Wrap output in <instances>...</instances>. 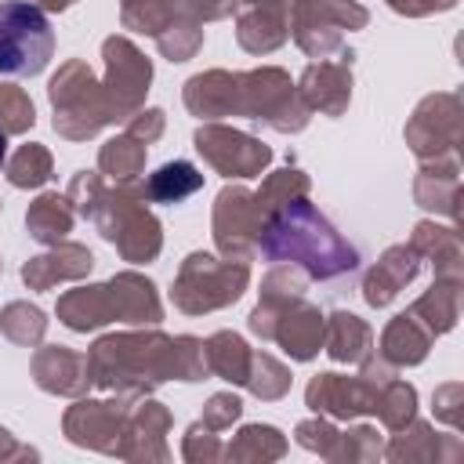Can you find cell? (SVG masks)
<instances>
[{
	"label": "cell",
	"mask_w": 464,
	"mask_h": 464,
	"mask_svg": "<svg viewBox=\"0 0 464 464\" xmlns=\"http://www.w3.org/2000/svg\"><path fill=\"white\" fill-rule=\"evenodd\" d=\"M91 384L112 395L141 399L156 392L163 381H207L203 341L192 334H163L156 326L141 330H116L98 337L87 348Z\"/></svg>",
	"instance_id": "obj_1"
},
{
	"label": "cell",
	"mask_w": 464,
	"mask_h": 464,
	"mask_svg": "<svg viewBox=\"0 0 464 464\" xmlns=\"http://www.w3.org/2000/svg\"><path fill=\"white\" fill-rule=\"evenodd\" d=\"M257 254L272 265H294L308 279H341L359 268L355 243H348L308 196H294L265 214Z\"/></svg>",
	"instance_id": "obj_2"
},
{
	"label": "cell",
	"mask_w": 464,
	"mask_h": 464,
	"mask_svg": "<svg viewBox=\"0 0 464 464\" xmlns=\"http://www.w3.org/2000/svg\"><path fill=\"white\" fill-rule=\"evenodd\" d=\"M72 210L87 218L123 261L149 265L163 250V228L134 185H105L98 170H76L65 188Z\"/></svg>",
	"instance_id": "obj_3"
},
{
	"label": "cell",
	"mask_w": 464,
	"mask_h": 464,
	"mask_svg": "<svg viewBox=\"0 0 464 464\" xmlns=\"http://www.w3.org/2000/svg\"><path fill=\"white\" fill-rule=\"evenodd\" d=\"M308 276L294 265H272L261 279V297L246 315L250 334L261 341H276L290 359L308 362L323 352V326L326 315L304 297Z\"/></svg>",
	"instance_id": "obj_4"
},
{
	"label": "cell",
	"mask_w": 464,
	"mask_h": 464,
	"mask_svg": "<svg viewBox=\"0 0 464 464\" xmlns=\"http://www.w3.org/2000/svg\"><path fill=\"white\" fill-rule=\"evenodd\" d=\"M228 116H246L250 123L272 127L279 134H301L308 127V120H312L308 105L297 94V83L279 65L232 72Z\"/></svg>",
	"instance_id": "obj_5"
},
{
	"label": "cell",
	"mask_w": 464,
	"mask_h": 464,
	"mask_svg": "<svg viewBox=\"0 0 464 464\" xmlns=\"http://www.w3.org/2000/svg\"><path fill=\"white\" fill-rule=\"evenodd\" d=\"M47 102L54 109V130L65 141H87L116 123L109 94L83 58H69L47 83Z\"/></svg>",
	"instance_id": "obj_6"
},
{
	"label": "cell",
	"mask_w": 464,
	"mask_h": 464,
	"mask_svg": "<svg viewBox=\"0 0 464 464\" xmlns=\"http://www.w3.org/2000/svg\"><path fill=\"white\" fill-rule=\"evenodd\" d=\"M250 286V265L232 257H214L207 250H192L170 286V301L185 315H207L228 308Z\"/></svg>",
	"instance_id": "obj_7"
},
{
	"label": "cell",
	"mask_w": 464,
	"mask_h": 464,
	"mask_svg": "<svg viewBox=\"0 0 464 464\" xmlns=\"http://www.w3.org/2000/svg\"><path fill=\"white\" fill-rule=\"evenodd\" d=\"M395 377V370L377 359V352L370 359L359 362V373H315L304 388V406L312 413H323L330 420H355V417H381L384 406V392L388 381Z\"/></svg>",
	"instance_id": "obj_8"
},
{
	"label": "cell",
	"mask_w": 464,
	"mask_h": 464,
	"mask_svg": "<svg viewBox=\"0 0 464 464\" xmlns=\"http://www.w3.org/2000/svg\"><path fill=\"white\" fill-rule=\"evenodd\" d=\"M54 54V29L47 11L29 0L0 4V76L29 80L47 69Z\"/></svg>",
	"instance_id": "obj_9"
},
{
	"label": "cell",
	"mask_w": 464,
	"mask_h": 464,
	"mask_svg": "<svg viewBox=\"0 0 464 464\" xmlns=\"http://www.w3.org/2000/svg\"><path fill=\"white\" fill-rule=\"evenodd\" d=\"M370 11L359 0H294L290 36L308 58H334L344 47V33L366 29Z\"/></svg>",
	"instance_id": "obj_10"
},
{
	"label": "cell",
	"mask_w": 464,
	"mask_h": 464,
	"mask_svg": "<svg viewBox=\"0 0 464 464\" xmlns=\"http://www.w3.org/2000/svg\"><path fill=\"white\" fill-rule=\"evenodd\" d=\"M402 138H406L410 152L420 163L460 156V141H464V105H460V94L457 91H435V94L420 98L413 116L406 120Z\"/></svg>",
	"instance_id": "obj_11"
},
{
	"label": "cell",
	"mask_w": 464,
	"mask_h": 464,
	"mask_svg": "<svg viewBox=\"0 0 464 464\" xmlns=\"http://www.w3.org/2000/svg\"><path fill=\"white\" fill-rule=\"evenodd\" d=\"M102 58H105L102 87L109 94L116 123H127L145 105V94L152 83V62L141 54V47L130 36H120V33L102 40Z\"/></svg>",
	"instance_id": "obj_12"
},
{
	"label": "cell",
	"mask_w": 464,
	"mask_h": 464,
	"mask_svg": "<svg viewBox=\"0 0 464 464\" xmlns=\"http://www.w3.org/2000/svg\"><path fill=\"white\" fill-rule=\"evenodd\" d=\"M192 145L221 178L250 181V178H261L272 163V149L261 138H254L246 130H236L221 120L199 123L196 134H192Z\"/></svg>",
	"instance_id": "obj_13"
},
{
	"label": "cell",
	"mask_w": 464,
	"mask_h": 464,
	"mask_svg": "<svg viewBox=\"0 0 464 464\" xmlns=\"http://www.w3.org/2000/svg\"><path fill=\"white\" fill-rule=\"evenodd\" d=\"M261 225H265V214L246 185H225L218 192L214 214H210V232H214V246L221 257H232V261L257 257Z\"/></svg>",
	"instance_id": "obj_14"
},
{
	"label": "cell",
	"mask_w": 464,
	"mask_h": 464,
	"mask_svg": "<svg viewBox=\"0 0 464 464\" xmlns=\"http://www.w3.org/2000/svg\"><path fill=\"white\" fill-rule=\"evenodd\" d=\"M134 399L130 395H112L109 399H76L65 417H62V431L72 446H83V450H94V453H105V457H116V446L123 439V428H127V413H130Z\"/></svg>",
	"instance_id": "obj_15"
},
{
	"label": "cell",
	"mask_w": 464,
	"mask_h": 464,
	"mask_svg": "<svg viewBox=\"0 0 464 464\" xmlns=\"http://www.w3.org/2000/svg\"><path fill=\"white\" fill-rule=\"evenodd\" d=\"M236 11V0H120V22L130 33L160 36L174 25H203Z\"/></svg>",
	"instance_id": "obj_16"
},
{
	"label": "cell",
	"mask_w": 464,
	"mask_h": 464,
	"mask_svg": "<svg viewBox=\"0 0 464 464\" xmlns=\"http://www.w3.org/2000/svg\"><path fill=\"white\" fill-rule=\"evenodd\" d=\"M352 62L355 51L341 47L337 58H315L301 80H297V94L308 105V112H323V116H341L352 102Z\"/></svg>",
	"instance_id": "obj_17"
},
{
	"label": "cell",
	"mask_w": 464,
	"mask_h": 464,
	"mask_svg": "<svg viewBox=\"0 0 464 464\" xmlns=\"http://www.w3.org/2000/svg\"><path fill=\"white\" fill-rule=\"evenodd\" d=\"M236 44L246 54H272L290 40V0H236Z\"/></svg>",
	"instance_id": "obj_18"
},
{
	"label": "cell",
	"mask_w": 464,
	"mask_h": 464,
	"mask_svg": "<svg viewBox=\"0 0 464 464\" xmlns=\"http://www.w3.org/2000/svg\"><path fill=\"white\" fill-rule=\"evenodd\" d=\"M167 431H170V410L149 395L134 399L130 413H127V428L123 439L116 446L120 460H167L170 446H167Z\"/></svg>",
	"instance_id": "obj_19"
},
{
	"label": "cell",
	"mask_w": 464,
	"mask_h": 464,
	"mask_svg": "<svg viewBox=\"0 0 464 464\" xmlns=\"http://www.w3.org/2000/svg\"><path fill=\"white\" fill-rule=\"evenodd\" d=\"M29 373L36 381L40 392L47 395H62V399H80L91 388V370H87V355L65 344H36Z\"/></svg>",
	"instance_id": "obj_20"
},
{
	"label": "cell",
	"mask_w": 464,
	"mask_h": 464,
	"mask_svg": "<svg viewBox=\"0 0 464 464\" xmlns=\"http://www.w3.org/2000/svg\"><path fill=\"white\" fill-rule=\"evenodd\" d=\"M91 268H94V254L83 243L62 239V243H51L44 254H36V257H29L22 265V283L29 290H51L58 283H80V279H87Z\"/></svg>",
	"instance_id": "obj_21"
},
{
	"label": "cell",
	"mask_w": 464,
	"mask_h": 464,
	"mask_svg": "<svg viewBox=\"0 0 464 464\" xmlns=\"http://www.w3.org/2000/svg\"><path fill=\"white\" fill-rule=\"evenodd\" d=\"M417 272H420V257H417V250H413L410 243L388 246V250L370 265V272L362 276V301H366L370 308L392 304V301L417 279Z\"/></svg>",
	"instance_id": "obj_22"
},
{
	"label": "cell",
	"mask_w": 464,
	"mask_h": 464,
	"mask_svg": "<svg viewBox=\"0 0 464 464\" xmlns=\"http://www.w3.org/2000/svg\"><path fill=\"white\" fill-rule=\"evenodd\" d=\"M58 323H65L76 334H91L105 323H120V308H116V290L112 283H87L76 290H65L58 297Z\"/></svg>",
	"instance_id": "obj_23"
},
{
	"label": "cell",
	"mask_w": 464,
	"mask_h": 464,
	"mask_svg": "<svg viewBox=\"0 0 464 464\" xmlns=\"http://www.w3.org/2000/svg\"><path fill=\"white\" fill-rule=\"evenodd\" d=\"M413 203L457 221V210H460L457 207L460 203V156L420 163V170L413 178Z\"/></svg>",
	"instance_id": "obj_24"
},
{
	"label": "cell",
	"mask_w": 464,
	"mask_h": 464,
	"mask_svg": "<svg viewBox=\"0 0 464 464\" xmlns=\"http://www.w3.org/2000/svg\"><path fill=\"white\" fill-rule=\"evenodd\" d=\"M384 460H457L460 457V439L435 431L428 420H410L406 428L392 431V442L381 453Z\"/></svg>",
	"instance_id": "obj_25"
},
{
	"label": "cell",
	"mask_w": 464,
	"mask_h": 464,
	"mask_svg": "<svg viewBox=\"0 0 464 464\" xmlns=\"http://www.w3.org/2000/svg\"><path fill=\"white\" fill-rule=\"evenodd\" d=\"M431 334L420 326V319H413L410 312H399L395 319H388L384 334H381V344L373 348L377 359H384L392 370H406V366H417L428 359V348H431Z\"/></svg>",
	"instance_id": "obj_26"
},
{
	"label": "cell",
	"mask_w": 464,
	"mask_h": 464,
	"mask_svg": "<svg viewBox=\"0 0 464 464\" xmlns=\"http://www.w3.org/2000/svg\"><path fill=\"white\" fill-rule=\"evenodd\" d=\"M460 276H435V283L406 308L413 319H420V326L431 334V337H442L457 326L460 319Z\"/></svg>",
	"instance_id": "obj_27"
},
{
	"label": "cell",
	"mask_w": 464,
	"mask_h": 464,
	"mask_svg": "<svg viewBox=\"0 0 464 464\" xmlns=\"http://www.w3.org/2000/svg\"><path fill=\"white\" fill-rule=\"evenodd\" d=\"M323 352L334 362L359 366L362 359L373 355V330L355 312H344V308L341 312H330L326 315V326H323Z\"/></svg>",
	"instance_id": "obj_28"
},
{
	"label": "cell",
	"mask_w": 464,
	"mask_h": 464,
	"mask_svg": "<svg viewBox=\"0 0 464 464\" xmlns=\"http://www.w3.org/2000/svg\"><path fill=\"white\" fill-rule=\"evenodd\" d=\"M109 283L116 290L120 323L156 326L163 319V301H160V290H156V283L149 276H141V272H116Z\"/></svg>",
	"instance_id": "obj_29"
},
{
	"label": "cell",
	"mask_w": 464,
	"mask_h": 464,
	"mask_svg": "<svg viewBox=\"0 0 464 464\" xmlns=\"http://www.w3.org/2000/svg\"><path fill=\"white\" fill-rule=\"evenodd\" d=\"M410 246L417 250L420 261H431L435 276H460L464 272V246H460V232L453 225L417 221Z\"/></svg>",
	"instance_id": "obj_30"
},
{
	"label": "cell",
	"mask_w": 464,
	"mask_h": 464,
	"mask_svg": "<svg viewBox=\"0 0 464 464\" xmlns=\"http://www.w3.org/2000/svg\"><path fill=\"white\" fill-rule=\"evenodd\" d=\"M134 188L145 203H181L203 188V174L188 160H170V163L156 167L152 174L138 178Z\"/></svg>",
	"instance_id": "obj_31"
},
{
	"label": "cell",
	"mask_w": 464,
	"mask_h": 464,
	"mask_svg": "<svg viewBox=\"0 0 464 464\" xmlns=\"http://www.w3.org/2000/svg\"><path fill=\"white\" fill-rule=\"evenodd\" d=\"M72 225H76V210H72V203H69V196L62 192H40L33 203H29V210H25V228H29V236L36 239V243H44V246H51V243H62L69 232H72Z\"/></svg>",
	"instance_id": "obj_32"
},
{
	"label": "cell",
	"mask_w": 464,
	"mask_h": 464,
	"mask_svg": "<svg viewBox=\"0 0 464 464\" xmlns=\"http://www.w3.org/2000/svg\"><path fill=\"white\" fill-rule=\"evenodd\" d=\"M203 359H207V370L228 384H246V373H250V359H254V348L232 334V330H218L203 341Z\"/></svg>",
	"instance_id": "obj_33"
},
{
	"label": "cell",
	"mask_w": 464,
	"mask_h": 464,
	"mask_svg": "<svg viewBox=\"0 0 464 464\" xmlns=\"http://www.w3.org/2000/svg\"><path fill=\"white\" fill-rule=\"evenodd\" d=\"M145 156H149V145L123 130L98 149V174L112 185H134L145 170Z\"/></svg>",
	"instance_id": "obj_34"
},
{
	"label": "cell",
	"mask_w": 464,
	"mask_h": 464,
	"mask_svg": "<svg viewBox=\"0 0 464 464\" xmlns=\"http://www.w3.org/2000/svg\"><path fill=\"white\" fill-rule=\"evenodd\" d=\"M286 453V439L279 428L272 424H243L236 431V439L225 446L221 460H250V464H265V460H279Z\"/></svg>",
	"instance_id": "obj_35"
},
{
	"label": "cell",
	"mask_w": 464,
	"mask_h": 464,
	"mask_svg": "<svg viewBox=\"0 0 464 464\" xmlns=\"http://www.w3.org/2000/svg\"><path fill=\"white\" fill-rule=\"evenodd\" d=\"M4 174H7V181H11L14 188H40V185L51 181L54 160H51V152H47L40 141H29V145H22V149H14V152L7 156Z\"/></svg>",
	"instance_id": "obj_36"
},
{
	"label": "cell",
	"mask_w": 464,
	"mask_h": 464,
	"mask_svg": "<svg viewBox=\"0 0 464 464\" xmlns=\"http://www.w3.org/2000/svg\"><path fill=\"white\" fill-rule=\"evenodd\" d=\"M381 453H384L381 431L370 428V424H355L348 431L337 428V435H334V442H330V450H326L323 460H334V464H362V460H381Z\"/></svg>",
	"instance_id": "obj_37"
},
{
	"label": "cell",
	"mask_w": 464,
	"mask_h": 464,
	"mask_svg": "<svg viewBox=\"0 0 464 464\" xmlns=\"http://www.w3.org/2000/svg\"><path fill=\"white\" fill-rule=\"evenodd\" d=\"M0 334L18 348H36L47 334V315L29 301H11L0 308Z\"/></svg>",
	"instance_id": "obj_38"
},
{
	"label": "cell",
	"mask_w": 464,
	"mask_h": 464,
	"mask_svg": "<svg viewBox=\"0 0 464 464\" xmlns=\"http://www.w3.org/2000/svg\"><path fill=\"white\" fill-rule=\"evenodd\" d=\"M290 381H294L290 366H283L272 352H254L250 373H246V384L243 388L250 395H257L261 402H276V399H283L290 392Z\"/></svg>",
	"instance_id": "obj_39"
},
{
	"label": "cell",
	"mask_w": 464,
	"mask_h": 464,
	"mask_svg": "<svg viewBox=\"0 0 464 464\" xmlns=\"http://www.w3.org/2000/svg\"><path fill=\"white\" fill-rule=\"evenodd\" d=\"M308 188H312L308 174H304L294 160H286V167L265 174V181H261V188L254 192V199H257L261 214H268L272 207H279V203H286V199H294V196H308Z\"/></svg>",
	"instance_id": "obj_40"
},
{
	"label": "cell",
	"mask_w": 464,
	"mask_h": 464,
	"mask_svg": "<svg viewBox=\"0 0 464 464\" xmlns=\"http://www.w3.org/2000/svg\"><path fill=\"white\" fill-rule=\"evenodd\" d=\"M413 417H417V388H413L410 381H402V377H392L377 420H381L388 431H399V428H406Z\"/></svg>",
	"instance_id": "obj_41"
},
{
	"label": "cell",
	"mask_w": 464,
	"mask_h": 464,
	"mask_svg": "<svg viewBox=\"0 0 464 464\" xmlns=\"http://www.w3.org/2000/svg\"><path fill=\"white\" fill-rule=\"evenodd\" d=\"M36 123V109L29 94L14 83H0V130L4 134H25Z\"/></svg>",
	"instance_id": "obj_42"
},
{
	"label": "cell",
	"mask_w": 464,
	"mask_h": 464,
	"mask_svg": "<svg viewBox=\"0 0 464 464\" xmlns=\"http://www.w3.org/2000/svg\"><path fill=\"white\" fill-rule=\"evenodd\" d=\"M221 453H225V446H221V439H218L214 428H207L203 420H192L185 428V435H181V457L188 464H214V460H221Z\"/></svg>",
	"instance_id": "obj_43"
},
{
	"label": "cell",
	"mask_w": 464,
	"mask_h": 464,
	"mask_svg": "<svg viewBox=\"0 0 464 464\" xmlns=\"http://www.w3.org/2000/svg\"><path fill=\"white\" fill-rule=\"evenodd\" d=\"M203 47V25H174L156 36V51L167 62H188Z\"/></svg>",
	"instance_id": "obj_44"
},
{
	"label": "cell",
	"mask_w": 464,
	"mask_h": 464,
	"mask_svg": "<svg viewBox=\"0 0 464 464\" xmlns=\"http://www.w3.org/2000/svg\"><path fill=\"white\" fill-rule=\"evenodd\" d=\"M239 417H243V399H239L236 392H214V395L207 399L199 420H203L207 428H214V431H225V428H232Z\"/></svg>",
	"instance_id": "obj_45"
},
{
	"label": "cell",
	"mask_w": 464,
	"mask_h": 464,
	"mask_svg": "<svg viewBox=\"0 0 464 464\" xmlns=\"http://www.w3.org/2000/svg\"><path fill=\"white\" fill-rule=\"evenodd\" d=\"M163 127H167V112L163 109H138L127 123H123V130L130 134V138H138V141H145V145H152V141H160V134H163Z\"/></svg>",
	"instance_id": "obj_46"
},
{
	"label": "cell",
	"mask_w": 464,
	"mask_h": 464,
	"mask_svg": "<svg viewBox=\"0 0 464 464\" xmlns=\"http://www.w3.org/2000/svg\"><path fill=\"white\" fill-rule=\"evenodd\" d=\"M460 395H464V384L460 381H450V384H439L435 388V417L446 420L450 428L460 424Z\"/></svg>",
	"instance_id": "obj_47"
},
{
	"label": "cell",
	"mask_w": 464,
	"mask_h": 464,
	"mask_svg": "<svg viewBox=\"0 0 464 464\" xmlns=\"http://www.w3.org/2000/svg\"><path fill=\"white\" fill-rule=\"evenodd\" d=\"M395 14H406V18H428V14H439V11H450L457 7V0H384Z\"/></svg>",
	"instance_id": "obj_48"
},
{
	"label": "cell",
	"mask_w": 464,
	"mask_h": 464,
	"mask_svg": "<svg viewBox=\"0 0 464 464\" xmlns=\"http://www.w3.org/2000/svg\"><path fill=\"white\" fill-rule=\"evenodd\" d=\"M40 453L33 450V446H25V442H18L7 428H0V464L4 460H36Z\"/></svg>",
	"instance_id": "obj_49"
},
{
	"label": "cell",
	"mask_w": 464,
	"mask_h": 464,
	"mask_svg": "<svg viewBox=\"0 0 464 464\" xmlns=\"http://www.w3.org/2000/svg\"><path fill=\"white\" fill-rule=\"evenodd\" d=\"M29 4H36L40 11H69L76 0H29Z\"/></svg>",
	"instance_id": "obj_50"
},
{
	"label": "cell",
	"mask_w": 464,
	"mask_h": 464,
	"mask_svg": "<svg viewBox=\"0 0 464 464\" xmlns=\"http://www.w3.org/2000/svg\"><path fill=\"white\" fill-rule=\"evenodd\" d=\"M4 163H7V134L0 130V167H4Z\"/></svg>",
	"instance_id": "obj_51"
}]
</instances>
